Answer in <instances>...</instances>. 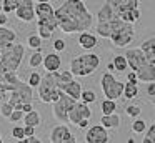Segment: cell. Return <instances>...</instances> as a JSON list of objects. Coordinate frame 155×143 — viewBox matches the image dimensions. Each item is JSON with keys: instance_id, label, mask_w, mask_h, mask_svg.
<instances>
[{"instance_id": "21", "label": "cell", "mask_w": 155, "mask_h": 143, "mask_svg": "<svg viewBox=\"0 0 155 143\" xmlns=\"http://www.w3.org/2000/svg\"><path fill=\"white\" fill-rule=\"evenodd\" d=\"M82 85L77 82V80H74V82H70L68 85H65L64 88H62V93H65L67 96H70L72 100H75V102H78L82 96Z\"/></svg>"}, {"instance_id": "37", "label": "cell", "mask_w": 155, "mask_h": 143, "mask_svg": "<svg viewBox=\"0 0 155 143\" xmlns=\"http://www.w3.org/2000/svg\"><path fill=\"white\" fill-rule=\"evenodd\" d=\"M140 112H142V110H140V106H138V105H127V108H125V113H127L130 118H135V120L138 118Z\"/></svg>"}, {"instance_id": "42", "label": "cell", "mask_w": 155, "mask_h": 143, "mask_svg": "<svg viewBox=\"0 0 155 143\" xmlns=\"http://www.w3.org/2000/svg\"><path fill=\"white\" fill-rule=\"evenodd\" d=\"M147 95L152 96V98H155V82L147 85Z\"/></svg>"}, {"instance_id": "24", "label": "cell", "mask_w": 155, "mask_h": 143, "mask_svg": "<svg viewBox=\"0 0 155 143\" xmlns=\"http://www.w3.org/2000/svg\"><path fill=\"white\" fill-rule=\"evenodd\" d=\"M24 122H25V126L37 128V126H40V123H42V115L37 112V110H34V112L27 113V115L24 116Z\"/></svg>"}, {"instance_id": "5", "label": "cell", "mask_w": 155, "mask_h": 143, "mask_svg": "<svg viewBox=\"0 0 155 143\" xmlns=\"http://www.w3.org/2000/svg\"><path fill=\"white\" fill-rule=\"evenodd\" d=\"M57 73H45L42 76V82L38 85V100L44 103H52L54 105L62 95V90L58 88V80Z\"/></svg>"}, {"instance_id": "22", "label": "cell", "mask_w": 155, "mask_h": 143, "mask_svg": "<svg viewBox=\"0 0 155 143\" xmlns=\"http://www.w3.org/2000/svg\"><path fill=\"white\" fill-rule=\"evenodd\" d=\"M17 42V33L12 28L0 27V47H8Z\"/></svg>"}, {"instance_id": "1", "label": "cell", "mask_w": 155, "mask_h": 143, "mask_svg": "<svg viewBox=\"0 0 155 143\" xmlns=\"http://www.w3.org/2000/svg\"><path fill=\"white\" fill-rule=\"evenodd\" d=\"M55 20L64 33H84L94 25V15L80 0H67L55 8Z\"/></svg>"}, {"instance_id": "18", "label": "cell", "mask_w": 155, "mask_h": 143, "mask_svg": "<svg viewBox=\"0 0 155 143\" xmlns=\"http://www.w3.org/2000/svg\"><path fill=\"white\" fill-rule=\"evenodd\" d=\"M135 75H137L138 82L153 83L155 82V67L150 65V63H147V65H143L140 70H137V72H135Z\"/></svg>"}, {"instance_id": "44", "label": "cell", "mask_w": 155, "mask_h": 143, "mask_svg": "<svg viewBox=\"0 0 155 143\" xmlns=\"http://www.w3.org/2000/svg\"><path fill=\"white\" fill-rule=\"evenodd\" d=\"M127 82H132V83H137V75H135V72H128L127 73Z\"/></svg>"}, {"instance_id": "33", "label": "cell", "mask_w": 155, "mask_h": 143, "mask_svg": "<svg viewBox=\"0 0 155 143\" xmlns=\"http://www.w3.org/2000/svg\"><path fill=\"white\" fill-rule=\"evenodd\" d=\"M132 132L134 133H145L147 132V123H145V120H142V118L134 120V123H132Z\"/></svg>"}, {"instance_id": "11", "label": "cell", "mask_w": 155, "mask_h": 143, "mask_svg": "<svg viewBox=\"0 0 155 143\" xmlns=\"http://www.w3.org/2000/svg\"><path fill=\"white\" fill-rule=\"evenodd\" d=\"M90 116H92V110L88 108V105L77 102L68 113V123H74V125L78 126V123L84 122V120H90Z\"/></svg>"}, {"instance_id": "14", "label": "cell", "mask_w": 155, "mask_h": 143, "mask_svg": "<svg viewBox=\"0 0 155 143\" xmlns=\"http://www.w3.org/2000/svg\"><path fill=\"white\" fill-rule=\"evenodd\" d=\"M57 20L55 17H50V18H38L37 20V35L40 37V40H48L52 38V33L57 30Z\"/></svg>"}, {"instance_id": "10", "label": "cell", "mask_w": 155, "mask_h": 143, "mask_svg": "<svg viewBox=\"0 0 155 143\" xmlns=\"http://www.w3.org/2000/svg\"><path fill=\"white\" fill-rule=\"evenodd\" d=\"M15 15L20 22L30 23L35 20V2L32 0H18V7L15 10Z\"/></svg>"}, {"instance_id": "36", "label": "cell", "mask_w": 155, "mask_h": 143, "mask_svg": "<svg viewBox=\"0 0 155 143\" xmlns=\"http://www.w3.org/2000/svg\"><path fill=\"white\" fill-rule=\"evenodd\" d=\"M12 113H14V106H12L8 102H4L2 105H0V115L4 116V118H10Z\"/></svg>"}, {"instance_id": "9", "label": "cell", "mask_w": 155, "mask_h": 143, "mask_svg": "<svg viewBox=\"0 0 155 143\" xmlns=\"http://www.w3.org/2000/svg\"><path fill=\"white\" fill-rule=\"evenodd\" d=\"M50 143H77L75 135L70 132L67 125H60L54 126L50 132Z\"/></svg>"}, {"instance_id": "17", "label": "cell", "mask_w": 155, "mask_h": 143, "mask_svg": "<svg viewBox=\"0 0 155 143\" xmlns=\"http://www.w3.org/2000/svg\"><path fill=\"white\" fill-rule=\"evenodd\" d=\"M55 17V8L50 2H35V18H50Z\"/></svg>"}, {"instance_id": "43", "label": "cell", "mask_w": 155, "mask_h": 143, "mask_svg": "<svg viewBox=\"0 0 155 143\" xmlns=\"http://www.w3.org/2000/svg\"><path fill=\"white\" fill-rule=\"evenodd\" d=\"M24 132H25V138L35 136V128H32V126H24Z\"/></svg>"}, {"instance_id": "6", "label": "cell", "mask_w": 155, "mask_h": 143, "mask_svg": "<svg viewBox=\"0 0 155 143\" xmlns=\"http://www.w3.org/2000/svg\"><path fill=\"white\" fill-rule=\"evenodd\" d=\"M135 37V28L134 25H128L124 23L120 18H115L112 22V35H110V42L115 47L122 48V47H127L128 43L134 40Z\"/></svg>"}, {"instance_id": "31", "label": "cell", "mask_w": 155, "mask_h": 143, "mask_svg": "<svg viewBox=\"0 0 155 143\" xmlns=\"http://www.w3.org/2000/svg\"><path fill=\"white\" fill-rule=\"evenodd\" d=\"M27 45L30 47V48H34L35 52H38V50L42 48V40H40V37H38L37 33H32V35H28Z\"/></svg>"}, {"instance_id": "41", "label": "cell", "mask_w": 155, "mask_h": 143, "mask_svg": "<svg viewBox=\"0 0 155 143\" xmlns=\"http://www.w3.org/2000/svg\"><path fill=\"white\" fill-rule=\"evenodd\" d=\"M17 143H42V140L38 136H30V138H25V140H20Z\"/></svg>"}, {"instance_id": "46", "label": "cell", "mask_w": 155, "mask_h": 143, "mask_svg": "<svg viewBox=\"0 0 155 143\" xmlns=\"http://www.w3.org/2000/svg\"><path fill=\"white\" fill-rule=\"evenodd\" d=\"M8 100V95L7 93H4V92H0V103H4V102H7Z\"/></svg>"}, {"instance_id": "35", "label": "cell", "mask_w": 155, "mask_h": 143, "mask_svg": "<svg viewBox=\"0 0 155 143\" xmlns=\"http://www.w3.org/2000/svg\"><path fill=\"white\" fill-rule=\"evenodd\" d=\"M40 82H42V75H38V72H32L30 76H28V82L27 83H28V86H30V88H35V86L38 88Z\"/></svg>"}, {"instance_id": "8", "label": "cell", "mask_w": 155, "mask_h": 143, "mask_svg": "<svg viewBox=\"0 0 155 143\" xmlns=\"http://www.w3.org/2000/svg\"><path fill=\"white\" fill-rule=\"evenodd\" d=\"M75 100H72L70 96H67L65 93H62L60 98L54 103V118L57 120L60 125H67L68 123V113L75 106Z\"/></svg>"}, {"instance_id": "30", "label": "cell", "mask_w": 155, "mask_h": 143, "mask_svg": "<svg viewBox=\"0 0 155 143\" xmlns=\"http://www.w3.org/2000/svg\"><path fill=\"white\" fill-rule=\"evenodd\" d=\"M114 68L117 70V72H125V70L128 68V63H127V58H125L124 55H117L114 57Z\"/></svg>"}, {"instance_id": "38", "label": "cell", "mask_w": 155, "mask_h": 143, "mask_svg": "<svg viewBox=\"0 0 155 143\" xmlns=\"http://www.w3.org/2000/svg\"><path fill=\"white\" fill-rule=\"evenodd\" d=\"M12 136H14V138H17L18 141H20V140H25V132H24V126H14V128H12Z\"/></svg>"}, {"instance_id": "28", "label": "cell", "mask_w": 155, "mask_h": 143, "mask_svg": "<svg viewBox=\"0 0 155 143\" xmlns=\"http://www.w3.org/2000/svg\"><path fill=\"white\" fill-rule=\"evenodd\" d=\"M17 7H18V0H4V2H2V5H0V12L7 15V13L15 12V10H17Z\"/></svg>"}, {"instance_id": "15", "label": "cell", "mask_w": 155, "mask_h": 143, "mask_svg": "<svg viewBox=\"0 0 155 143\" xmlns=\"http://www.w3.org/2000/svg\"><path fill=\"white\" fill-rule=\"evenodd\" d=\"M138 48H140L142 53L145 55L147 62L155 67V37H148V38H145Z\"/></svg>"}, {"instance_id": "26", "label": "cell", "mask_w": 155, "mask_h": 143, "mask_svg": "<svg viewBox=\"0 0 155 143\" xmlns=\"http://www.w3.org/2000/svg\"><path fill=\"white\" fill-rule=\"evenodd\" d=\"M57 80H58V88H64L65 85H68L70 82H74V75L70 73V70H64V72L57 73Z\"/></svg>"}, {"instance_id": "48", "label": "cell", "mask_w": 155, "mask_h": 143, "mask_svg": "<svg viewBox=\"0 0 155 143\" xmlns=\"http://www.w3.org/2000/svg\"><path fill=\"white\" fill-rule=\"evenodd\" d=\"M0 143H4V140H2V135H0Z\"/></svg>"}, {"instance_id": "16", "label": "cell", "mask_w": 155, "mask_h": 143, "mask_svg": "<svg viewBox=\"0 0 155 143\" xmlns=\"http://www.w3.org/2000/svg\"><path fill=\"white\" fill-rule=\"evenodd\" d=\"M42 65L45 67L47 73H55L62 67V58L58 57V53H48V55H44V63Z\"/></svg>"}, {"instance_id": "23", "label": "cell", "mask_w": 155, "mask_h": 143, "mask_svg": "<svg viewBox=\"0 0 155 143\" xmlns=\"http://www.w3.org/2000/svg\"><path fill=\"white\" fill-rule=\"evenodd\" d=\"M120 115H117V113H114V115H107V116H104L102 115V118H100V125L104 126L105 130H115V128H118L120 126Z\"/></svg>"}, {"instance_id": "25", "label": "cell", "mask_w": 155, "mask_h": 143, "mask_svg": "<svg viewBox=\"0 0 155 143\" xmlns=\"http://www.w3.org/2000/svg\"><path fill=\"white\" fill-rule=\"evenodd\" d=\"M124 96L128 100L137 98L138 96V83H132V82L124 83Z\"/></svg>"}, {"instance_id": "13", "label": "cell", "mask_w": 155, "mask_h": 143, "mask_svg": "<svg viewBox=\"0 0 155 143\" xmlns=\"http://www.w3.org/2000/svg\"><path fill=\"white\" fill-rule=\"evenodd\" d=\"M124 57L127 58V63H128V67L132 68V72H137V70H140L143 65L148 63L140 48H128L127 52L124 53Z\"/></svg>"}, {"instance_id": "3", "label": "cell", "mask_w": 155, "mask_h": 143, "mask_svg": "<svg viewBox=\"0 0 155 143\" xmlns=\"http://www.w3.org/2000/svg\"><path fill=\"white\" fill-rule=\"evenodd\" d=\"M100 65V57L97 53H84L77 55L70 62V73L74 76H88Z\"/></svg>"}, {"instance_id": "40", "label": "cell", "mask_w": 155, "mask_h": 143, "mask_svg": "<svg viewBox=\"0 0 155 143\" xmlns=\"http://www.w3.org/2000/svg\"><path fill=\"white\" fill-rule=\"evenodd\" d=\"M54 48H55V52H64L65 50V42L62 38H55L54 40Z\"/></svg>"}, {"instance_id": "20", "label": "cell", "mask_w": 155, "mask_h": 143, "mask_svg": "<svg viewBox=\"0 0 155 143\" xmlns=\"http://www.w3.org/2000/svg\"><path fill=\"white\" fill-rule=\"evenodd\" d=\"M78 45L84 50H92L98 45V38H97V35H94L90 32H84L78 35Z\"/></svg>"}, {"instance_id": "45", "label": "cell", "mask_w": 155, "mask_h": 143, "mask_svg": "<svg viewBox=\"0 0 155 143\" xmlns=\"http://www.w3.org/2000/svg\"><path fill=\"white\" fill-rule=\"evenodd\" d=\"M7 22H8V17L5 15V13L0 12V27H5V25H7Z\"/></svg>"}, {"instance_id": "29", "label": "cell", "mask_w": 155, "mask_h": 143, "mask_svg": "<svg viewBox=\"0 0 155 143\" xmlns=\"http://www.w3.org/2000/svg\"><path fill=\"white\" fill-rule=\"evenodd\" d=\"M42 63H44V53H42V50L34 52L30 55V58H28V67H32V68H38Z\"/></svg>"}, {"instance_id": "4", "label": "cell", "mask_w": 155, "mask_h": 143, "mask_svg": "<svg viewBox=\"0 0 155 143\" xmlns=\"http://www.w3.org/2000/svg\"><path fill=\"white\" fill-rule=\"evenodd\" d=\"M112 8H114L117 18H120L124 23L134 25L138 18H140V2L137 0H114L110 2Z\"/></svg>"}, {"instance_id": "2", "label": "cell", "mask_w": 155, "mask_h": 143, "mask_svg": "<svg viewBox=\"0 0 155 143\" xmlns=\"http://www.w3.org/2000/svg\"><path fill=\"white\" fill-rule=\"evenodd\" d=\"M25 48L22 43H14L8 47H0V70L5 73H17L24 58Z\"/></svg>"}, {"instance_id": "27", "label": "cell", "mask_w": 155, "mask_h": 143, "mask_svg": "<svg viewBox=\"0 0 155 143\" xmlns=\"http://www.w3.org/2000/svg\"><path fill=\"white\" fill-rule=\"evenodd\" d=\"M100 110H102V115L107 116V115H114L115 110H117V103L112 102V100H104L100 103Z\"/></svg>"}, {"instance_id": "7", "label": "cell", "mask_w": 155, "mask_h": 143, "mask_svg": "<svg viewBox=\"0 0 155 143\" xmlns=\"http://www.w3.org/2000/svg\"><path fill=\"white\" fill-rule=\"evenodd\" d=\"M100 88L105 95V100H112L115 102L124 95V82L117 80L110 72H105L100 76Z\"/></svg>"}, {"instance_id": "39", "label": "cell", "mask_w": 155, "mask_h": 143, "mask_svg": "<svg viewBox=\"0 0 155 143\" xmlns=\"http://www.w3.org/2000/svg\"><path fill=\"white\" fill-rule=\"evenodd\" d=\"M24 116H25V115L20 112V110H14V113L10 115V118H8V120H10L12 123H18L20 120H24Z\"/></svg>"}, {"instance_id": "34", "label": "cell", "mask_w": 155, "mask_h": 143, "mask_svg": "<svg viewBox=\"0 0 155 143\" xmlns=\"http://www.w3.org/2000/svg\"><path fill=\"white\" fill-rule=\"evenodd\" d=\"M142 143H155V123H152L145 132V136L142 138Z\"/></svg>"}, {"instance_id": "12", "label": "cell", "mask_w": 155, "mask_h": 143, "mask_svg": "<svg viewBox=\"0 0 155 143\" xmlns=\"http://www.w3.org/2000/svg\"><path fill=\"white\" fill-rule=\"evenodd\" d=\"M108 140H110L108 132L102 125H94L87 128L85 143H108Z\"/></svg>"}, {"instance_id": "19", "label": "cell", "mask_w": 155, "mask_h": 143, "mask_svg": "<svg viewBox=\"0 0 155 143\" xmlns=\"http://www.w3.org/2000/svg\"><path fill=\"white\" fill-rule=\"evenodd\" d=\"M114 18H117L114 8H112L110 2H105L104 5L98 8L97 12V23H105V22H112Z\"/></svg>"}, {"instance_id": "47", "label": "cell", "mask_w": 155, "mask_h": 143, "mask_svg": "<svg viewBox=\"0 0 155 143\" xmlns=\"http://www.w3.org/2000/svg\"><path fill=\"white\" fill-rule=\"evenodd\" d=\"M88 123H90L88 120H84V122L78 123V128H88Z\"/></svg>"}, {"instance_id": "32", "label": "cell", "mask_w": 155, "mask_h": 143, "mask_svg": "<svg viewBox=\"0 0 155 143\" xmlns=\"http://www.w3.org/2000/svg\"><path fill=\"white\" fill-rule=\"evenodd\" d=\"M80 100H82V103H85V105L94 103V102H97V93H95L94 90H84Z\"/></svg>"}]
</instances>
